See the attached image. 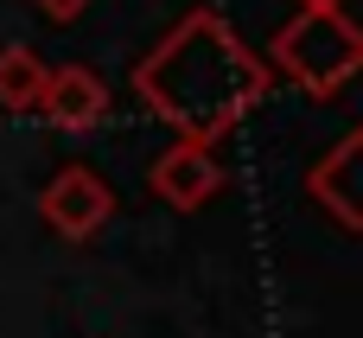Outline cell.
I'll list each match as a JSON object with an SVG mask.
<instances>
[{
    "instance_id": "cell-1",
    "label": "cell",
    "mask_w": 363,
    "mask_h": 338,
    "mask_svg": "<svg viewBox=\"0 0 363 338\" xmlns=\"http://www.w3.org/2000/svg\"><path fill=\"white\" fill-rule=\"evenodd\" d=\"M268 64L230 32L223 13L191 6L134 70L140 102L179 134V141H204L217 147L262 96H268Z\"/></svg>"
},
{
    "instance_id": "cell-2",
    "label": "cell",
    "mask_w": 363,
    "mask_h": 338,
    "mask_svg": "<svg viewBox=\"0 0 363 338\" xmlns=\"http://www.w3.org/2000/svg\"><path fill=\"white\" fill-rule=\"evenodd\" d=\"M268 70H281L294 89H306L313 102H332L351 89L363 70V32L345 6H319V13H294L274 45H268Z\"/></svg>"
},
{
    "instance_id": "cell-3",
    "label": "cell",
    "mask_w": 363,
    "mask_h": 338,
    "mask_svg": "<svg viewBox=\"0 0 363 338\" xmlns=\"http://www.w3.org/2000/svg\"><path fill=\"white\" fill-rule=\"evenodd\" d=\"M38 217H45L64 243H89V236L115 217V185H108L96 166L70 160V166H57V173L45 179V192H38Z\"/></svg>"
},
{
    "instance_id": "cell-4",
    "label": "cell",
    "mask_w": 363,
    "mask_h": 338,
    "mask_svg": "<svg viewBox=\"0 0 363 338\" xmlns=\"http://www.w3.org/2000/svg\"><path fill=\"white\" fill-rule=\"evenodd\" d=\"M147 192L166 198L172 211H198V205H211V198L223 192V160H217V147H204V141H172L166 153H153V166H147Z\"/></svg>"
},
{
    "instance_id": "cell-5",
    "label": "cell",
    "mask_w": 363,
    "mask_h": 338,
    "mask_svg": "<svg viewBox=\"0 0 363 338\" xmlns=\"http://www.w3.org/2000/svg\"><path fill=\"white\" fill-rule=\"evenodd\" d=\"M38 109H45V121L57 134H89L96 121H108V83L89 64H57L45 96H38Z\"/></svg>"
},
{
    "instance_id": "cell-6",
    "label": "cell",
    "mask_w": 363,
    "mask_h": 338,
    "mask_svg": "<svg viewBox=\"0 0 363 338\" xmlns=\"http://www.w3.org/2000/svg\"><path fill=\"white\" fill-rule=\"evenodd\" d=\"M357 153H363V134L351 128V134H338L332 153L306 173V198L325 205L338 230H363V211H357V198H351V166H357Z\"/></svg>"
},
{
    "instance_id": "cell-7",
    "label": "cell",
    "mask_w": 363,
    "mask_h": 338,
    "mask_svg": "<svg viewBox=\"0 0 363 338\" xmlns=\"http://www.w3.org/2000/svg\"><path fill=\"white\" fill-rule=\"evenodd\" d=\"M51 83V64L32 45H0V109H38Z\"/></svg>"
},
{
    "instance_id": "cell-8",
    "label": "cell",
    "mask_w": 363,
    "mask_h": 338,
    "mask_svg": "<svg viewBox=\"0 0 363 338\" xmlns=\"http://www.w3.org/2000/svg\"><path fill=\"white\" fill-rule=\"evenodd\" d=\"M38 6H45V13H57V19H70V13H77L83 0H38Z\"/></svg>"
},
{
    "instance_id": "cell-9",
    "label": "cell",
    "mask_w": 363,
    "mask_h": 338,
    "mask_svg": "<svg viewBox=\"0 0 363 338\" xmlns=\"http://www.w3.org/2000/svg\"><path fill=\"white\" fill-rule=\"evenodd\" d=\"M300 13H319V6H345V0H294Z\"/></svg>"
}]
</instances>
